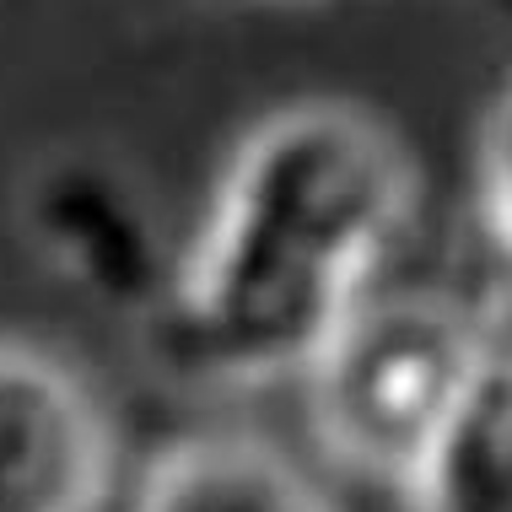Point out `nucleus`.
Masks as SVG:
<instances>
[{
  "label": "nucleus",
  "mask_w": 512,
  "mask_h": 512,
  "mask_svg": "<svg viewBox=\"0 0 512 512\" xmlns=\"http://www.w3.org/2000/svg\"><path fill=\"white\" fill-rule=\"evenodd\" d=\"M410 216V162L362 108L302 103L238 146L168 297L173 356L200 378L308 372L372 297Z\"/></svg>",
  "instance_id": "f257e3e1"
},
{
  "label": "nucleus",
  "mask_w": 512,
  "mask_h": 512,
  "mask_svg": "<svg viewBox=\"0 0 512 512\" xmlns=\"http://www.w3.org/2000/svg\"><path fill=\"white\" fill-rule=\"evenodd\" d=\"M491 356L480 313L442 297H362L302 372L318 442L372 480H405Z\"/></svg>",
  "instance_id": "f03ea898"
},
{
  "label": "nucleus",
  "mask_w": 512,
  "mask_h": 512,
  "mask_svg": "<svg viewBox=\"0 0 512 512\" xmlns=\"http://www.w3.org/2000/svg\"><path fill=\"white\" fill-rule=\"evenodd\" d=\"M114 432L92 389L38 345L0 340V512H98Z\"/></svg>",
  "instance_id": "7ed1b4c3"
},
{
  "label": "nucleus",
  "mask_w": 512,
  "mask_h": 512,
  "mask_svg": "<svg viewBox=\"0 0 512 512\" xmlns=\"http://www.w3.org/2000/svg\"><path fill=\"white\" fill-rule=\"evenodd\" d=\"M27 227L71 281L108 302L157 286V238L130 184L92 162H60L27 195Z\"/></svg>",
  "instance_id": "20e7f679"
},
{
  "label": "nucleus",
  "mask_w": 512,
  "mask_h": 512,
  "mask_svg": "<svg viewBox=\"0 0 512 512\" xmlns=\"http://www.w3.org/2000/svg\"><path fill=\"white\" fill-rule=\"evenodd\" d=\"M135 512H335L292 453L265 437L216 432L151 459Z\"/></svg>",
  "instance_id": "39448f33"
},
{
  "label": "nucleus",
  "mask_w": 512,
  "mask_h": 512,
  "mask_svg": "<svg viewBox=\"0 0 512 512\" xmlns=\"http://www.w3.org/2000/svg\"><path fill=\"white\" fill-rule=\"evenodd\" d=\"M405 512H512V356H486L459 415L399 480Z\"/></svg>",
  "instance_id": "423d86ee"
},
{
  "label": "nucleus",
  "mask_w": 512,
  "mask_h": 512,
  "mask_svg": "<svg viewBox=\"0 0 512 512\" xmlns=\"http://www.w3.org/2000/svg\"><path fill=\"white\" fill-rule=\"evenodd\" d=\"M480 324L496 351L512 356V81L486 130V302Z\"/></svg>",
  "instance_id": "0eeeda50"
}]
</instances>
